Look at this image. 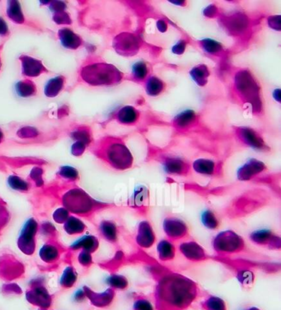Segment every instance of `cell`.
I'll list each match as a JSON object with an SVG mask.
<instances>
[{"label": "cell", "mask_w": 281, "mask_h": 310, "mask_svg": "<svg viewBox=\"0 0 281 310\" xmlns=\"http://www.w3.org/2000/svg\"><path fill=\"white\" fill-rule=\"evenodd\" d=\"M172 4L175 5H180V6H186V1H170Z\"/></svg>", "instance_id": "obj_59"}, {"label": "cell", "mask_w": 281, "mask_h": 310, "mask_svg": "<svg viewBox=\"0 0 281 310\" xmlns=\"http://www.w3.org/2000/svg\"><path fill=\"white\" fill-rule=\"evenodd\" d=\"M9 35V27L7 22H5V19L0 17V36L1 37H6Z\"/></svg>", "instance_id": "obj_56"}, {"label": "cell", "mask_w": 281, "mask_h": 310, "mask_svg": "<svg viewBox=\"0 0 281 310\" xmlns=\"http://www.w3.org/2000/svg\"><path fill=\"white\" fill-rule=\"evenodd\" d=\"M21 62V71L22 75L28 78H36L43 73H48V69L45 66L43 61L36 58L27 55H21L19 57Z\"/></svg>", "instance_id": "obj_21"}, {"label": "cell", "mask_w": 281, "mask_h": 310, "mask_svg": "<svg viewBox=\"0 0 281 310\" xmlns=\"http://www.w3.org/2000/svg\"><path fill=\"white\" fill-rule=\"evenodd\" d=\"M8 18L16 24H24L26 22L24 14L22 12V6L18 1H9L7 3Z\"/></svg>", "instance_id": "obj_31"}, {"label": "cell", "mask_w": 281, "mask_h": 310, "mask_svg": "<svg viewBox=\"0 0 281 310\" xmlns=\"http://www.w3.org/2000/svg\"><path fill=\"white\" fill-rule=\"evenodd\" d=\"M244 310H261L260 308H257V307H254V306H252V307H248V308H245Z\"/></svg>", "instance_id": "obj_62"}, {"label": "cell", "mask_w": 281, "mask_h": 310, "mask_svg": "<svg viewBox=\"0 0 281 310\" xmlns=\"http://www.w3.org/2000/svg\"><path fill=\"white\" fill-rule=\"evenodd\" d=\"M70 136L72 139L75 141L82 142L88 145V147L90 146L93 144V134H92V130L90 127L88 126H80L77 128L74 129L70 133Z\"/></svg>", "instance_id": "obj_37"}, {"label": "cell", "mask_w": 281, "mask_h": 310, "mask_svg": "<svg viewBox=\"0 0 281 310\" xmlns=\"http://www.w3.org/2000/svg\"><path fill=\"white\" fill-rule=\"evenodd\" d=\"M219 14V9L215 5H210L208 7L206 8L204 10V15L207 18H216Z\"/></svg>", "instance_id": "obj_54"}, {"label": "cell", "mask_w": 281, "mask_h": 310, "mask_svg": "<svg viewBox=\"0 0 281 310\" xmlns=\"http://www.w3.org/2000/svg\"><path fill=\"white\" fill-rule=\"evenodd\" d=\"M40 257L43 261L48 263L55 262L60 257V251L53 244H46L40 251Z\"/></svg>", "instance_id": "obj_41"}, {"label": "cell", "mask_w": 281, "mask_h": 310, "mask_svg": "<svg viewBox=\"0 0 281 310\" xmlns=\"http://www.w3.org/2000/svg\"><path fill=\"white\" fill-rule=\"evenodd\" d=\"M279 198L267 189L252 187L237 193L216 210L222 221H236L276 204Z\"/></svg>", "instance_id": "obj_2"}, {"label": "cell", "mask_w": 281, "mask_h": 310, "mask_svg": "<svg viewBox=\"0 0 281 310\" xmlns=\"http://www.w3.org/2000/svg\"><path fill=\"white\" fill-rule=\"evenodd\" d=\"M27 299L30 303L43 308H48L51 303V296L43 286H35L27 291Z\"/></svg>", "instance_id": "obj_27"}, {"label": "cell", "mask_w": 281, "mask_h": 310, "mask_svg": "<svg viewBox=\"0 0 281 310\" xmlns=\"http://www.w3.org/2000/svg\"><path fill=\"white\" fill-rule=\"evenodd\" d=\"M163 229L167 240L174 244L190 237V229L187 224L182 219L175 216H168L164 219Z\"/></svg>", "instance_id": "obj_11"}, {"label": "cell", "mask_w": 281, "mask_h": 310, "mask_svg": "<svg viewBox=\"0 0 281 310\" xmlns=\"http://www.w3.org/2000/svg\"><path fill=\"white\" fill-rule=\"evenodd\" d=\"M9 186L14 190H19V191H27L29 189V184L27 181L22 179L18 176H10L8 179Z\"/></svg>", "instance_id": "obj_46"}, {"label": "cell", "mask_w": 281, "mask_h": 310, "mask_svg": "<svg viewBox=\"0 0 281 310\" xmlns=\"http://www.w3.org/2000/svg\"><path fill=\"white\" fill-rule=\"evenodd\" d=\"M133 310H155L149 299L140 295L134 297Z\"/></svg>", "instance_id": "obj_44"}, {"label": "cell", "mask_w": 281, "mask_h": 310, "mask_svg": "<svg viewBox=\"0 0 281 310\" xmlns=\"http://www.w3.org/2000/svg\"><path fill=\"white\" fill-rule=\"evenodd\" d=\"M76 280H77V276H76L75 270H73V267L69 266L66 270H64V274L61 277L60 284L63 287L69 288L75 283Z\"/></svg>", "instance_id": "obj_45"}, {"label": "cell", "mask_w": 281, "mask_h": 310, "mask_svg": "<svg viewBox=\"0 0 281 310\" xmlns=\"http://www.w3.org/2000/svg\"><path fill=\"white\" fill-rule=\"evenodd\" d=\"M107 284L110 288L113 289L115 291L127 290L130 285L127 277L123 275H119V274H115V273H113L107 279Z\"/></svg>", "instance_id": "obj_42"}, {"label": "cell", "mask_w": 281, "mask_h": 310, "mask_svg": "<svg viewBox=\"0 0 281 310\" xmlns=\"http://www.w3.org/2000/svg\"><path fill=\"white\" fill-rule=\"evenodd\" d=\"M200 308L203 310H228L224 299L212 295H207L202 300Z\"/></svg>", "instance_id": "obj_38"}, {"label": "cell", "mask_w": 281, "mask_h": 310, "mask_svg": "<svg viewBox=\"0 0 281 310\" xmlns=\"http://www.w3.org/2000/svg\"><path fill=\"white\" fill-rule=\"evenodd\" d=\"M64 230L66 231L69 235H77L85 232L87 227L79 219L69 217L64 223Z\"/></svg>", "instance_id": "obj_40"}, {"label": "cell", "mask_w": 281, "mask_h": 310, "mask_svg": "<svg viewBox=\"0 0 281 310\" xmlns=\"http://www.w3.org/2000/svg\"><path fill=\"white\" fill-rule=\"evenodd\" d=\"M223 22L229 33L238 36L246 35L250 27V21L243 14H232L223 19Z\"/></svg>", "instance_id": "obj_20"}, {"label": "cell", "mask_w": 281, "mask_h": 310, "mask_svg": "<svg viewBox=\"0 0 281 310\" xmlns=\"http://www.w3.org/2000/svg\"><path fill=\"white\" fill-rule=\"evenodd\" d=\"M40 132L37 129L32 127H23L17 132L18 137L21 139H34L37 137Z\"/></svg>", "instance_id": "obj_47"}, {"label": "cell", "mask_w": 281, "mask_h": 310, "mask_svg": "<svg viewBox=\"0 0 281 310\" xmlns=\"http://www.w3.org/2000/svg\"><path fill=\"white\" fill-rule=\"evenodd\" d=\"M249 240L257 246L263 247L270 250L280 251L281 238L270 229L253 231L249 235Z\"/></svg>", "instance_id": "obj_14"}, {"label": "cell", "mask_w": 281, "mask_h": 310, "mask_svg": "<svg viewBox=\"0 0 281 310\" xmlns=\"http://www.w3.org/2000/svg\"><path fill=\"white\" fill-rule=\"evenodd\" d=\"M127 205L138 216L146 219L150 211V193L148 187L144 185L138 186L129 198Z\"/></svg>", "instance_id": "obj_9"}, {"label": "cell", "mask_w": 281, "mask_h": 310, "mask_svg": "<svg viewBox=\"0 0 281 310\" xmlns=\"http://www.w3.org/2000/svg\"><path fill=\"white\" fill-rule=\"evenodd\" d=\"M268 23L271 28L279 31L280 30V16H271L268 18Z\"/></svg>", "instance_id": "obj_55"}, {"label": "cell", "mask_w": 281, "mask_h": 310, "mask_svg": "<svg viewBox=\"0 0 281 310\" xmlns=\"http://www.w3.org/2000/svg\"><path fill=\"white\" fill-rule=\"evenodd\" d=\"M1 58H0V69H1Z\"/></svg>", "instance_id": "obj_63"}, {"label": "cell", "mask_w": 281, "mask_h": 310, "mask_svg": "<svg viewBox=\"0 0 281 310\" xmlns=\"http://www.w3.org/2000/svg\"><path fill=\"white\" fill-rule=\"evenodd\" d=\"M56 177L68 182H74L78 180V172L74 168L69 166H63L56 173Z\"/></svg>", "instance_id": "obj_43"}, {"label": "cell", "mask_w": 281, "mask_h": 310, "mask_svg": "<svg viewBox=\"0 0 281 310\" xmlns=\"http://www.w3.org/2000/svg\"><path fill=\"white\" fill-rule=\"evenodd\" d=\"M197 122L196 113L192 110H186L176 115L173 119V126L177 131L185 132L195 127Z\"/></svg>", "instance_id": "obj_25"}, {"label": "cell", "mask_w": 281, "mask_h": 310, "mask_svg": "<svg viewBox=\"0 0 281 310\" xmlns=\"http://www.w3.org/2000/svg\"><path fill=\"white\" fill-rule=\"evenodd\" d=\"M66 78L63 75L52 78L45 85L44 93L47 98H53L57 97L65 86Z\"/></svg>", "instance_id": "obj_29"}, {"label": "cell", "mask_w": 281, "mask_h": 310, "mask_svg": "<svg viewBox=\"0 0 281 310\" xmlns=\"http://www.w3.org/2000/svg\"><path fill=\"white\" fill-rule=\"evenodd\" d=\"M231 93L237 102L249 106L254 114L262 111L261 87L248 69H238L233 73Z\"/></svg>", "instance_id": "obj_4"}, {"label": "cell", "mask_w": 281, "mask_h": 310, "mask_svg": "<svg viewBox=\"0 0 281 310\" xmlns=\"http://www.w3.org/2000/svg\"><path fill=\"white\" fill-rule=\"evenodd\" d=\"M279 93H280V90H279V89L274 90V98L276 99L277 102H279V101H280V98H279Z\"/></svg>", "instance_id": "obj_60"}, {"label": "cell", "mask_w": 281, "mask_h": 310, "mask_svg": "<svg viewBox=\"0 0 281 310\" xmlns=\"http://www.w3.org/2000/svg\"><path fill=\"white\" fill-rule=\"evenodd\" d=\"M64 208L69 212L74 213L82 217L92 219L100 211H106L115 207V204L99 202L93 199L90 196L82 190L76 187L64 193L62 198Z\"/></svg>", "instance_id": "obj_6"}, {"label": "cell", "mask_w": 281, "mask_h": 310, "mask_svg": "<svg viewBox=\"0 0 281 310\" xmlns=\"http://www.w3.org/2000/svg\"><path fill=\"white\" fill-rule=\"evenodd\" d=\"M235 135L238 141L245 146L263 152L269 150V147L265 143L262 136L253 129L245 127H237L235 129Z\"/></svg>", "instance_id": "obj_13"}, {"label": "cell", "mask_w": 281, "mask_h": 310, "mask_svg": "<svg viewBox=\"0 0 281 310\" xmlns=\"http://www.w3.org/2000/svg\"><path fill=\"white\" fill-rule=\"evenodd\" d=\"M52 19L57 25L69 26V25L72 24V18H71L69 13H67L66 11L55 13V14H53Z\"/></svg>", "instance_id": "obj_48"}, {"label": "cell", "mask_w": 281, "mask_h": 310, "mask_svg": "<svg viewBox=\"0 0 281 310\" xmlns=\"http://www.w3.org/2000/svg\"><path fill=\"white\" fill-rule=\"evenodd\" d=\"M186 45H187L186 41L180 40L178 43L173 46L172 51L176 55H182L186 51Z\"/></svg>", "instance_id": "obj_53"}, {"label": "cell", "mask_w": 281, "mask_h": 310, "mask_svg": "<svg viewBox=\"0 0 281 310\" xmlns=\"http://www.w3.org/2000/svg\"><path fill=\"white\" fill-rule=\"evenodd\" d=\"M42 5H46L49 7L53 14L59 13V12L65 11L67 9V5L63 1H51V2H42Z\"/></svg>", "instance_id": "obj_49"}, {"label": "cell", "mask_w": 281, "mask_h": 310, "mask_svg": "<svg viewBox=\"0 0 281 310\" xmlns=\"http://www.w3.org/2000/svg\"><path fill=\"white\" fill-rule=\"evenodd\" d=\"M199 43L202 50L208 55L219 57L224 54V47L222 46L221 43H218L217 41L206 38L199 41Z\"/></svg>", "instance_id": "obj_35"}, {"label": "cell", "mask_w": 281, "mask_h": 310, "mask_svg": "<svg viewBox=\"0 0 281 310\" xmlns=\"http://www.w3.org/2000/svg\"><path fill=\"white\" fill-rule=\"evenodd\" d=\"M98 230L102 240L114 246H117L119 244V229L115 222L109 219L102 220L98 224Z\"/></svg>", "instance_id": "obj_23"}, {"label": "cell", "mask_w": 281, "mask_h": 310, "mask_svg": "<svg viewBox=\"0 0 281 310\" xmlns=\"http://www.w3.org/2000/svg\"><path fill=\"white\" fill-rule=\"evenodd\" d=\"M4 141H5V133L2 129L0 128V144H2Z\"/></svg>", "instance_id": "obj_61"}, {"label": "cell", "mask_w": 281, "mask_h": 310, "mask_svg": "<svg viewBox=\"0 0 281 310\" xmlns=\"http://www.w3.org/2000/svg\"><path fill=\"white\" fill-rule=\"evenodd\" d=\"M87 147H88V145L85 144V143L75 141V143L72 145V148H71L72 154L74 155V156H77V157L81 156L83 153H85Z\"/></svg>", "instance_id": "obj_51"}, {"label": "cell", "mask_w": 281, "mask_h": 310, "mask_svg": "<svg viewBox=\"0 0 281 310\" xmlns=\"http://www.w3.org/2000/svg\"><path fill=\"white\" fill-rule=\"evenodd\" d=\"M141 43L135 34L122 32L113 40L112 47L115 52L123 56H133L138 53Z\"/></svg>", "instance_id": "obj_12"}, {"label": "cell", "mask_w": 281, "mask_h": 310, "mask_svg": "<svg viewBox=\"0 0 281 310\" xmlns=\"http://www.w3.org/2000/svg\"><path fill=\"white\" fill-rule=\"evenodd\" d=\"M200 219L203 225L210 230H217L222 224V220L217 213L212 209H207L203 211Z\"/></svg>", "instance_id": "obj_33"}, {"label": "cell", "mask_w": 281, "mask_h": 310, "mask_svg": "<svg viewBox=\"0 0 281 310\" xmlns=\"http://www.w3.org/2000/svg\"><path fill=\"white\" fill-rule=\"evenodd\" d=\"M221 262L233 270L237 281L243 288L249 290L253 287L256 281V274L247 262L236 261L232 258H219Z\"/></svg>", "instance_id": "obj_8"}, {"label": "cell", "mask_w": 281, "mask_h": 310, "mask_svg": "<svg viewBox=\"0 0 281 310\" xmlns=\"http://www.w3.org/2000/svg\"><path fill=\"white\" fill-rule=\"evenodd\" d=\"M178 250L187 261L193 263L204 262L211 259V256L206 249L194 240L182 242L178 247Z\"/></svg>", "instance_id": "obj_15"}, {"label": "cell", "mask_w": 281, "mask_h": 310, "mask_svg": "<svg viewBox=\"0 0 281 310\" xmlns=\"http://www.w3.org/2000/svg\"><path fill=\"white\" fill-rule=\"evenodd\" d=\"M157 28L160 32H166L167 30H168V22H167L166 20H164V19H159V20L157 21Z\"/></svg>", "instance_id": "obj_58"}, {"label": "cell", "mask_w": 281, "mask_h": 310, "mask_svg": "<svg viewBox=\"0 0 281 310\" xmlns=\"http://www.w3.org/2000/svg\"><path fill=\"white\" fill-rule=\"evenodd\" d=\"M37 223L34 219H30L22 228L18 239V246L26 254L31 255L35 251V235L37 231Z\"/></svg>", "instance_id": "obj_17"}, {"label": "cell", "mask_w": 281, "mask_h": 310, "mask_svg": "<svg viewBox=\"0 0 281 310\" xmlns=\"http://www.w3.org/2000/svg\"><path fill=\"white\" fill-rule=\"evenodd\" d=\"M15 91L21 98H31L37 94V88L32 80L25 79L16 84Z\"/></svg>", "instance_id": "obj_30"}, {"label": "cell", "mask_w": 281, "mask_h": 310, "mask_svg": "<svg viewBox=\"0 0 281 310\" xmlns=\"http://www.w3.org/2000/svg\"><path fill=\"white\" fill-rule=\"evenodd\" d=\"M165 88H166L165 83L156 76L148 77L144 82V89L147 94L152 97L161 94L164 91Z\"/></svg>", "instance_id": "obj_34"}, {"label": "cell", "mask_w": 281, "mask_h": 310, "mask_svg": "<svg viewBox=\"0 0 281 310\" xmlns=\"http://www.w3.org/2000/svg\"><path fill=\"white\" fill-rule=\"evenodd\" d=\"M78 261L85 267L91 266L93 263L92 253H88V252H85V251H82L80 253L79 256H78Z\"/></svg>", "instance_id": "obj_50"}, {"label": "cell", "mask_w": 281, "mask_h": 310, "mask_svg": "<svg viewBox=\"0 0 281 310\" xmlns=\"http://www.w3.org/2000/svg\"><path fill=\"white\" fill-rule=\"evenodd\" d=\"M148 78V67L144 61H138L132 66L131 79L137 83L145 82Z\"/></svg>", "instance_id": "obj_39"}, {"label": "cell", "mask_w": 281, "mask_h": 310, "mask_svg": "<svg viewBox=\"0 0 281 310\" xmlns=\"http://www.w3.org/2000/svg\"><path fill=\"white\" fill-rule=\"evenodd\" d=\"M85 296L89 298V300L93 303V305L98 307V308H106L111 305L113 300L115 299V290L109 287L104 292H94L93 290H90L88 287H85Z\"/></svg>", "instance_id": "obj_22"}, {"label": "cell", "mask_w": 281, "mask_h": 310, "mask_svg": "<svg viewBox=\"0 0 281 310\" xmlns=\"http://www.w3.org/2000/svg\"><path fill=\"white\" fill-rule=\"evenodd\" d=\"M190 75L197 85L204 87L208 83V78L211 75V72L206 64H197L190 69Z\"/></svg>", "instance_id": "obj_32"}, {"label": "cell", "mask_w": 281, "mask_h": 310, "mask_svg": "<svg viewBox=\"0 0 281 310\" xmlns=\"http://www.w3.org/2000/svg\"><path fill=\"white\" fill-rule=\"evenodd\" d=\"M69 218V211L66 209H59L54 214V219L57 223H65Z\"/></svg>", "instance_id": "obj_52"}, {"label": "cell", "mask_w": 281, "mask_h": 310, "mask_svg": "<svg viewBox=\"0 0 281 310\" xmlns=\"http://www.w3.org/2000/svg\"><path fill=\"white\" fill-rule=\"evenodd\" d=\"M164 171L169 175L187 177L191 173V164L182 158L173 155L159 154L157 157Z\"/></svg>", "instance_id": "obj_10"}, {"label": "cell", "mask_w": 281, "mask_h": 310, "mask_svg": "<svg viewBox=\"0 0 281 310\" xmlns=\"http://www.w3.org/2000/svg\"><path fill=\"white\" fill-rule=\"evenodd\" d=\"M72 248L73 249H81L88 253H95L99 248V240L95 236L89 235L76 242L75 244H73Z\"/></svg>", "instance_id": "obj_36"}, {"label": "cell", "mask_w": 281, "mask_h": 310, "mask_svg": "<svg viewBox=\"0 0 281 310\" xmlns=\"http://www.w3.org/2000/svg\"><path fill=\"white\" fill-rule=\"evenodd\" d=\"M267 171V167L257 159H250L243 164L237 172V178L241 182H252L259 178Z\"/></svg>", "instance_id": "obj_16"}, {"label": "cell", "mask_w": 281, "mask_h": 310, "mask_svg": "<svg viewBox=\"0 0 281 310\" xmlns=\"http://www.w3.org/2000/svg\"><path fill=\"white\" fill-rule=\"evenodd\" d=\"M140 259L147 264L154 282L155 310H187L202 295L199 285L190 277L171 270L148 256L143 255Z\"/></svg>", "instance_id": "obj_1"}, {"label": "cell", "mask_w": 281, "mask_h": 310, "mask_svg": "<svg viewBox=\"0 0 281 310\" xmlns=\"http://www.w3.org/2000/svg\"><path fill=\"white\" fill-rule=\"evenodd\" d=\"M195 173L207 177H220L223 176V164L209 159H198L191 164Z\"/></svg>", "instance_id": "obj_19"}, {"label": "cell", "mask_w": 281, "mask_h": 310, "mask_svg": "<svg viewBox=\"0 0 281 310\" xmlns=\"http://www.w3.org/2000/svg\"><path fill=\"white\" fill-rule=\"evenodd\" d=\"M58 39L63 47L68 50H77L84 46L85 42L79 35L75 33L73 30L65 27L61 28L57 32Z\"/></svg>", "instance_id": "obj_24"}, {"label": "cell", "mask_w": 281, "mask_h": 310, "mask_svg": "<svg viewBox=\"0 0 281 310\" xmlns=\"http://www.w3.org/2000/svg\"><path fill=\"white\" fill-rule=\"evenodd\" d=\"M42 175H43V170L41 168H35L31 173L30 177L32 179L35 180V183H41V182L43 181L42 179Z\"/></svg>", "instance_id": "obj_57"}, {"label": "cell", "mask_w": 281, "mask_h": 310, "mask_svg": "<svg viewBox=\"0 0 281 310\" xmlns=\"http://www.w3.org/2000/svg\"><path fill=\"white\" fill-rule=\"evenodd\" d=\"M157 253L160 262H169L175 259L177 248L174 243L166 239L157 244Z\"/></svg>", "instance_id": "obj_28"}, {"label": "cell", "mask_w": 281, "mask_h": 310, "mask_svg": "<svg viewBox=\"0 0 281 310\" xmlns=\"http://www.w3.org/2000/svg\"><path fill=\"white\" fill-rule=\"evenodd\" d=\"M92 153L98 160L116 171H126L133 167L134 157L122 138L107 135L93 143Z\"/></svg>", "instance_id": "obj_3"}, {"label": "cell", "mask_w": 281, "mask_h": 310, "mask_svg": "<svg viewBox=\"0 0 281 310\" xmlns=\"http://www.w3.org/2000/svg\"><path fill=\"white\" fill-rule=\"evenodd\" d=\"M157 240L153 226L150 222L144 219L138 224L137 232L135 235V242L138 246L143 249H148L154 245Z\"/></svg>", "instance_id": "obj_18"}, {"label": "cell", "mask_w": 281, "mask_h": 310, "mask_svg": "<svg viewBox=\"0 0 281 310\" xmlns=\"http://www.w3.org/2000/svg\"><path fill=\"white\" fill-rule=\"evenodd\" d=\"M213 250L219 258H232L235 255L248 252L246 241L233 230L222 231L212 240Z\"/></svg>", "instance_id": "obj_7"}, {"label": "cell", "mask_w": 281, "mask_h": 310, "mask_svg": "<svg viewBox=\"0 0 281 310\" xmlns=\"http://www.w3.org/2000/svg\"><path fill=\"white\" fill-rule=\"evenodd\" d=\"M140 113L132 106H124L118 109L114 114V119L119 124L133 126L140 119Z\"/></svg>", "instance_id": "obj_26"}, {"label": "cell", "mask_w": 281, "mask_h": 310, "mask_svg": "<svg viewBox=\"0 0 281 310\" xmlns=\"http://www.w3.org/2000/svg\"><path fill=\"white\" fill-rule=\"evenodd\" d=\"M123 77V73L115 65L94 59L86 60L78 71L80 81L92 87L118 85Z\"/></svg>", "instance_id": "obj_5"}]
</instances>
